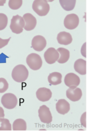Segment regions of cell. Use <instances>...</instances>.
Here are the masks:
<instances>
[{"label":"cell","mask_w":87,"mask_h":133,"mask_svg":"<svg viewBox=\"0 0 87 133\" xmlns=\"http://www.w3.org/2000/svg\"><path fill=\"white\" fill-rule=\"evenodd\" d=\"M29 71L24 65L19 64L13 69L12 77L16 82H23L28 78Z\"/></svg>","instance_id":"obj_1"},{"label":"cell","mask_w":87,"mask_h":133,"mask_svg":"<svg viewBox=\"0 0 87 133\" xmlns=\"http://www.w3.org/2000/svg\"><path fill=\"white\" fill-rule=\"evenodd\" d=\"M32 8L33 11L40 16H46L49 11L50 6L46 0H35Z\"/></svg>","instance_id":"obj_2"},{"label":"cell","mask_w":87,"mask_h":133,"mask_svg":"<svg viewBox=\"0 0 87 133\" xmlns=\"http://www.w3.org/2000/svg\"><path fill=\"white\" fill-rule=\"evenodd\" d=\"M25 25L24 20L23 17L19 15H16L12 17L11 19L10 29L15 34H19L22 33Z\"/></svg>","instance_id":"obj_3"},{"label":"cell","mask_w":87,"mask_h":133,"mask_svg":"<svg viewBox=\"0 0 87 133\" xmlns=\"http://www.w3.org/2000/svg\"><path fill=\"white\" fill-rule=\"evenodd\" d=\"M26 63L28 66L34 71L39 70L42 65L41 57L36 53H31L28 55L26 58Z\"/></svg>","instance_id":"obj_4"},{"label":"cell","mask_w":87,"mask_h":133,"mask_svg":"<svg viewBox=\"0 0 87 133\" xmlns=\"http://www.w3.org/2000/svg\"><path fill=\"white\" fill-rule=\"evenodd\" d=\"M1 103L2 105L7 109H14L17 105V97L12 93H6L2 97Z\"/></svg>","instance_id":"obj_5"},{"label":"cell","mask_w":87,"mask_h":133,"mask_svg":"<svg viewBox=\"0 0 87 133\" xmlns=\"http://www.w3.org/2000/svg\"><path fill=\"white\" fill-rule=\"evenodd\" d=\"M38 116L41 122L44 123L49 124L52 121V116L49 108L45 105L40 107L38 109Z\"/></svg>","instance_id":"obj_6"},{"label":"cell","mask_w":87,"mask_h":133,"mask_svg":"<svg viewBox=\"0 0 87 133\" xmlns=\"http://www.w3.org/2000/svg\"><path fill=\"white\" fill-rule=\"evenodd\" d=\"M79 17L74 14L67 15L64 20V25L68 30H74L78 27L79 24Z\"/></svg>","instance_id":"obj_7"},{"label":"cell","mask_w":87,"mask_h":133,"mask_svg":"<svg viewBox=\"0 0 87 133\" xmlns=\"http://www.w3.org/2000/svg\"><path fill=\"white\" fill-rule=\"evenodd\" d=\"M65 85L70 89H75L80 83V79L79 76L74 73H69L65 76Z\"/></svg>","instance_id":"obj_8"},{"label":"cell","mask_w":87,"mask_h":133,"mask_svg":"<svg viewBox=\"0 0 87 133\" xmlns=\"http://www.w3.org/2000/svg\"><path fill=\"white\" fill-rule=\"evenodd\" d=\"M44 58L48 64H52L58 61L59 57V53L53 48H49L44 53Z\"/></svg>","instance_id":"obj_9"},{"label":"cell","mask_w":87,"mask_h":133,"mask_svg":"<svg viewBox=\"0 0 87 133\" xmlns=\"http://www.w3.org/2000/svg\"><path fill=\"white\" fill-rule=\"evenodd\" d=\"M32 48L37 52H41L47 46V41L41 35H36L33 38L32 42Z\"/></svg>","instance_id":"obj_10"},{"label":"cell","mask_w":87,"mask_h":133,"mask_svg":"<svg viewBox=\"0 0 87 133\" xmlns=\"http://www.w3.org/2000/svg\"><path fill=\"white\" fill-rule=\"evenodd\" d=\"M23 18L25 22L24 30L26 31H32L34 29L37 25V19L32 14H26L23 15Z\"/></svg>","instance_id":"obj_11"},{"label":"cell","mask_w":87,"mask_h":133,"mask_svg":"<svg viewBox=\"0 0 87 133\" xmlns=\"http://www.w3.org/2000/svg\"><path fill=\"white\" fill-rule=\"evenodd\" d=\"M52 91L50 89L46 88L38 89L36 92V96L38 99L42 102L49 101L52 97Z\"/></svg>","instance_id":"obj_12"},{"label":"cell","mask_w":87,"mask_h":133,"mask_svg":"<svg viewBox=\"0 0 87 133\" xmlns=\"http://www.w3.org/2000/svg\"><path fill=\"white\" fill-rule=\"evenodd\" d=\"M82 96H83V93L80 88H69L66 91V96L71 101L75 102L79 101L81 99Z\"/></svg>","instance_id":"obj_13"},{"label":"cell","mask_w":87,"mask_h":133,"mask_svg":"<svg viewBox=\"0 0 87 133\" xmlns=\"http://www.w3.org/2000/svg\"><path fill=\"white\" fill-rule=\"evenodd\" d=\"M56 109L59 114L65 115L67 114L70 109V105L68 102L65 99L58 100L56 104Z\"/></svg>","instance_id":"obj_14"},{"label":"cell","mask_w":87,"mask_h":133,"mask_svg":"<svg viewBox=\"0 0 87 133\" xmlns=\"http://www.w3.org/2000/svg\"><path fill=\"white\" fill-rule=\"evenodd\" d=\"M57 41L60 45H68L72 42L73 38L70 33L62 31L58 34L57 36Z\"/></svg>","instance_id":"obj_15"},{"label":"cell","mask_w":87,"mask_h":133,"mask_svg":"<svg viewBox=\"0 0 87 133\" xmlns=\"http://www.w3.org/2000/svg\"><path fill=\"white\" fill-rule=\"evenodd\" d=\"M74 68L77 72L84 75L86 74V61L82 58H79L76 61Z\"/></svg>","instance_id":"obj_16"},{"label":"cell","mask_w":87,"mask_h":133,"mask_svg":"<svg viewBox=\"0 0 87 133\" xmlns=\"http://www.w3.org/2000/svg\"><path fill=\"white\" fill-rule=\"evenodd\" d=\"M59 53V57L58 60V62L60 64H64L67 62L70 58V52L63 48H59L57 49Z\"/></svg>","instance_id":"obj_17"},{"label":"cell","mask_w":87,"mask_h":133,"mask_svg":"<svg viewBox=\"0 0 87 133\" xmlns=\"http://www.w3.org/2000/svg\"><path fill=\"white\" fill-rule=\"evenodd\" d=\"M62 75L58 72H54L50 74L48 78V81L51 85H58L62 83Z\"/></svg>","instance_id":"obj_18"},{"label":"cell","mask_w":87,"mask_h":133,"mask_svg":"<svg viewBox=\"0 0 87 133\" xmlns=\"http://www.w3.org/2000/svg\"><path fill=\"white\" fill-rule=\"evenodd\" d=\"M12 129L15 131H25L27 129L26 122L22 119L15 120L13 123Z\"/></svg>","instance_id":"obj_19"},{"label":"cell","mask_w":87,"mask_h":133,"mask_svg":"<svg viewBox=\"0 0 87 133\" xmlns=\"http://www.w3.org/2000/svg\"><path fill=\"white\" fill-rule=\"evenodd\" d=\"M60 5L66 11H71L74 8L76 0H59Z\"/></svg>","instance_id":"obj_20"},{"label":"cell","mask_w":87,"mask_h":133,"mask_svg":"<svg viewBox=\"0 0 87 133\" xmlns=\"http://www.w3.org/2000/svg\"><path fill=\"white\" fill-rule=\"evenodd\" d=\"M0 122H1V126L0 127V130L1 131H11L12 130V126L10 123L8 119L2 118L0 119Z\"/></svg>","instance_id":"obj_21"},{"label":"cell","mask_w":87,"mask_h":133,"mask_svg":"<svg viewBox=\"0 0 87 133\" xmlns=\"http://www.w3.org/2000/svg\"><path fill=\"white\" fill-rule=\"evenodd\" d=\"M22 4V0H9L8 2L9 8L13 10L19 9L21 7Z\"/></svg>","instance_id":"obj_22"},{"label":"cell","mask_w":87,"mask_h":133,"mask_svg":"<svg viewBox=\"0 0 87 133\" xmlns=\"http://www.w3.org/2000/svg\"><path fill=\"white\" fill-rule=\"evenodd\" d=\"M8 24V17L6 15L0 14V31L5 29Z\"/></svg>","instance_id":"obj_23"},{"label":"cell","mask_w":87,"mask_h":133,"mask_svg":"<svg viewBox=\"0 0 87 133\" xmlns=\"http://www.w3.org/2000/svg\"><path fill=\"white\" fill-rule=\"evenodd\" d=\"M9 87V84L5 79L0 78V93H3L6 91Z\"/></svg>","instance_id":"obj_24"},{"label":"cell","mask_w":87,"mask_h":133,"mask_svg":"<svg viewBox=\"0 0 87 133\" xmlns=\"http://www.w3.org/2000/svg\"><path fill=\"white\" fill-rule=\"evenodd\" d=\"M11 37L8 39H1V38H0V49H1L2 48H4V46H5L8 44V43L10 41V39H11Z\"/></svg>","instance_id":"obj_25"},{"label":"cell","mask_w":87,"mask_h":133,"mask_svg":"<svg viewBox=\"0 0 87 133\" xmlns=\"http://www.w3.org/2000/svg\"><path fill=\"white\" fill-rule=\"evenodd\" d=\"M86 112H84V113L82 115L81 117V125L84 127H86Z\"/></svg>","instance_id":"obj_26"},{"label":"cell","mask_w":87,"mask_h":133,"mask_svg":"<svg viewBox=\"0 0 87 133\" xmlns=\"http://www.w3.org/2000/svg\"><path fill=\"white\" fill-rule=\"evenodd\" d=\"M5 116V114H4V111L2 108L0 107V119L3 118Z\"/></svg>","instance_id":"obj_27"},{"label":"cell","mask_w":87,"mask_h":133,"mask_svg":"<svg viewBox=\"0 0 87 133\" xmlns=\"http://www.w3.org/2000/svg\"><path fill=\"white\" fill-rule=\"evenodd\" d=\"M5 0H3V1H0V6L4 5V4L5 3Z\"/></svg>","instance_id":"obj_28"}]
</instances>
